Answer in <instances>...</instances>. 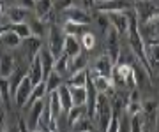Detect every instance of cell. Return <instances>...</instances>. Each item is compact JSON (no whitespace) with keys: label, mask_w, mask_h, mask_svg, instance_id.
Returning a JSON list of instances; mask_svg holds the SVG:
<instances>
[{"label":"cell","mask_w":159,"mask_h":132,"mask_svg":"<svg viewBox=\"0 0 159 132\" xmlns=\"http://www.w3.org/2000/svg\"><path fill=\"white\" fill-rule=\"evenodd\" d=\"M111 85L113 86H120V88H129V90H134L138 85L136 79V70L133 65L129 63H117L113 67V72H111Z\"/></svg>","instance_id":"obj_1"},{"label":"cell","mask_w":159,"mask_h":132,"mask_svg":"<svg viewBox=\"0 0 159 132\" xmlns=\"http://www.w3.org/2000/svg\"><path fill=\"white\" fill-rule=\"evenodd\" d=\"M133 11L136 14V19L140 25L147 23L152 18L159 16V6L156 2H152V0H136Z\"/></svg>","instance_id":"obj_2"},{"label":"cell","mask_w":159,"mask_h":132,"mask_svg":"<svg viewBox=\"0 0 159 132\" xmlns=\"http://www.w3.org/2000/svg\"><path fill=\"white\" fill-rule=\"evenodd\" d=\"M64 42H66V35H62V28L51 25L48 34V51L53 55L55 60L64 53Z\"/></svg>","instance_id":"obj_3"},{"label":"cell","mask_w":159,"mask_h":132,"mask_svg":"<svg viewBox=\"0 0 159 132\" xmlns=\"http://www.w3.org/2000/svg\"><path fill=\"white\" fill-rule=\"evenodd\" d=\"M104 40H106V44H104V49H106V57H110V60L117 65L119 63V34H117V30L113 27H110L106 32H104Z\"/></svg>","instance_id":"obj_4"},{"label":"cell","mask_w":159,"mask_h":132,"mask_svg":"<svg viewBox=\"0 0 159 132\" xmlns=\"http://www.w3.org/2000/svg\"><path fill=\"white\" fill-rule=\"evenodd\" d=\"M94 7L104 14H110V12H127L131 9V4L127 0H96Z\"/></svg>","instance_id":"obj_5"},{"label":"cell","mask_w":159,"mask_h":132,"mask_svg":"<svg viewBox=\"0 0 159 132\" xmlns=\"http://www.w3.org/2000/svg\"><path fill=\"white\" fill-rule=\"evenodd\" d=\"M32 90H34V85H32V81H30L29 76H25L23 81L20 83V86H18L14 97H12V99H14V104H16L18 108H25V106H27Z\"/></svg>","instance_id":"obj_6"},{"label":"cell","mask_w":159,"mask_h":132,"mask_svg":"<svg viewBox=\"0 0 159 132\" xmlns=\"http://www.w3.org/2000/svg\"><path fill=\"white\" fill-rule=\"evenodd\" d=\"M140 34H142L145 44H148V42H159V16L152 18L147 23L140 25Z\"/></svg>","instance_id":"obj_7"},{"label":"cell","mask_w":159,"mask_h":132,"mask_svg":"<svg viewBox=\"0 0 159 132\" xmlns=\"http://www.w3.org/2000/svg\"><path fill=\"white\" fill-rule=\"evenodd\" d=\"M43 111H44V99L43 100H37V102L29 109V118H27V125H29L30 132H34L39 129L41 125V118H43Z\"/></svg>","instance_id":"obj_8"},{"label":"cell","mask_w":159,"mask_h":132,"mask_svg":"<svg viewBox=\"0 0 159 132\" xmlns=\"http://www.w3.org/2000/svg\"><path fill=\"white\" fill-rule=\"evenodd\" d=\"M21 46H23V51H25V58H27L29 65L32 63V60H34V58L41 53V49H43L41 39H39V37H35V35H32V37H29V39H25V40L21 42Z\"/></svg>","instance_id":"obj_9"},{"label":"cell","mask_w":159,"mask_h":132,"mask_svg":"<svg viewBox=\"0 0 159 132\" xmlns=\"http://www.w3.org/2000/svg\"><path fill=\"white\" fill-rule=\"evenodd\" d=\"M110 19V25L117 30L119 35H127V28H129V16L125 12H110L106 14Z\"/></svg>","instance_id":"obj_10"},{"label":"cell","mask_w":159,"mask_h":132,"mask_svg":"<svg viewBox=\"0 0 159 132\" xmlns=\"http://www.w3.org/2000/svg\"><path fill=\"white\" fill-rule=\"evenodd\" d=\"M113 67H115V63L110 60V57L101 55V57L94 62V74H96V76H102V78H110V79H111Z\"/></svg>","instance_id":"obj_11"},{"label":"cell","mask_w":159,"mask_h":132,"mask_svg":"<svg viewBox=\"0 0 159 132\" xmlns=\"http://www.w3.org/2000/svg\"><path fill=\"white\" fill-rule=\"evenodd\" d=\"M27 76L30 78V81H32V85L34 86L44 81V70H43V63H41V55H37V57L32 60V63L29 65V72H27Z\"/></svg>","instance_id":"obj_12"},{"label":"cell","mask_w":159,"mask_h":132,"mask_svg":"<svg viewBox=\"0 0 159 132\" xmlns=\"http://www.w3.org/2000/svg\"><path fill=\"white\" fill-rule=\"evenodd\" d=\"M66 18H67V21L71 23H78V25H87L90 23V14L85 11V9H81V7H71L67 11L64 12Z\"/></svg>","instance_id":"obj_13"},{"label":"cell","mask_w":159,"mask_h":132,"mask_svg":"<svg viewBox=\"0 0 159 132\" xmlns=\"http://www.w3.org/2000/svg\"><path fill=\"white\" fill-rule=\"evenodd\" d=\"M14 70H16V60H14V57H12L11 53L0 55V76L9 79Z\"/></svg>","instance_id":"obj_14"},{"label":"cell","mask_w":159,"mask_h":132,"mask_svg":"<svg viewBox=\"0 0 159 132\" xmlns=\"http://www.w3.org/2000/svg\"><path fill=\"white\" fill-rule=\"evenodd\" d=\"M64 55H67L69 58H74L81 55V42L78 37L73 35H66V42H64Z\"/></svg>","instance_id":"obj_15"},{"label":"cell","mask_w":159,"mask_h":132,"mask_svg":"<svg viewBox=\"0 0 159 132\" xmlns=\"http://www.w3.org/2000/svg\"><path fill=\"white\" fill-rule=\"evenodd\" d=\"M7 18L11 25H16V23H25L27 18H29V9H25L21 6H12L7 9Z\"/></svg>","instance_id":"obj_16"},{"label":"cell","mask_w":159,"mask_h":132,"mask_svg":"<svg viewBox=\"0 0 159 132\" xmlns=\"http://www.w3.org/2000/svg\"><path fill=\"white\" fill-rule=\"evenodd\" d=\"M51 9H53V0H35V6H34L35 16L43 19L44 23L50 19Z\"/></svg>","instance_id":"obj_17"},{"label":"cell","mask_w":159,"mask_h":132,"mask_svg":"<svg viewBox=\"0 0 159 132\" xmlns=\"http://www.w3.org/2000/svg\"><path fill=\"white\" fill-rule=\"evenodd\" d=\"M57 93H58V99H60V104H62V111L67 115L69 111L73 109V97H71V90H69V86L64 83L60 88L57 90Z\"/></svg>","instance_id":"obj_18"},{"label":"cell","mask_w":159,"mask_h":132,"mask_svg":"<svg viewBox=\"0 0 159 132\" xmlns=\"http://www.w3.org/2000/svg\"><path fill=\"white\" fill-rule=\"evenodd\" d=\"M46 95H48V93H46V85H44V81H43V83H39V85L34 86V90H32V93H30V99H29V102H27V106H25V109H30L37 100L46 99Z\"/></svg>","instance_id":"obj_19"},{"label":"cell","mask_w":159,"mask_h":132,"mask_svg":"<svg viewBox=\"0 0 159 132\" xmlns=\"http://www.w3.org/2000/svg\"><path fill=\"white\" fill-rule=\"evenodd\" d=\"M69 62H71V58L67 57V55H60V57L55 60V67H53V70L57 72L58 76H62V78H66V76H71V69H69Z\"/></svg>","instance_id":"obj_20"},{"label":"cell","mask_w":159,"mask_h":132,"mask_svg":"<svg viewBox=\"0 0 159 132\" xmlns=\"http://www.w3.org/2000/svg\"><path fill=\"white\" fill-rule=\"evenodd\" d=\"M64 78L62 76H58L55 70L51 72L50 76H48V79H44V85H46V93L50 95V93H53V92H57L58 88L64 85Z\"/></svg>","instance_id":"obj_21"},{"label":"cell","mask_w":159,"mask_h":132,"mask_svg":"<svg viewBox=\"0 0 159 132\" xmlns=\"http://www.w3.org/2000/svg\"><path fill=\"white\" fill-rule=\"evenodd\" d=\"M71 97L74 106H85L87 104V88L85 86H69Z\"/></svg>","instance_id":"obj_22"},{"label":"cell","mask_w":159,"mask_h":132,"mask_svg":"<svg viewBox=\"0 0 159 132\" xmlns=\"http://www.w3.org/2000/svg\"><path fill=\"white\" fill-rule=\"evenodd\" d=\"M48 100H50L51 118L58 120V118H60V113H64V111H62V104H60V99H58V93L57 92L50 93V95H48Z\"/></svg>","instance_id":"obj_23"},{"label":"cell","mask_w":159,"mask_h":132,"mask_svg":"<svg viewBox=\"0 0 159 132\" xmlns=\"http://www.w3.org/2000/svg\"><path fill=\"white\" fill-rule=\"evenodd\" d=\"M83 116H87V108L85 106H73V109L67 113V123L73 127L76 121H80Z\"/></svg>","instance_id":"obj_24"},{"label":"cell","mask_w":159,"mask_h":132,"mask_svg":"<svg viewBox=\"0 0 159 132\" xmlns=\"http://www.w3.org/2000/svg\"><path fill=\"white\" fill-rule=\"evenodd\" d=\"M85 27H87V25H78V23H71V21H67V23L64 25L62 32L66 35H73V37H78V39H80V37L87 32Z\"/></svg>","instance_id":"obj_25"},{"label":"cell","mask_w":159,"mask_h":132,"mask_svg":"<svg viewBox=\"0 0 159 132\" xmlns=\"http://www.w3.org/2000/svg\"><path fill=\"white\" fill-rule=\"evenodd\" d=\"M87 79H89V72L87 70H80L69 76V79L66 85L67 86H87Z\"/></svg>","instance_id":"obj_26"},{"label":"cell","mask_w":159,"mask_h":132,"mask_svg":"<svg viewBox=\"0 0 159 132\" xmlns=\"http://www.w3.org/2000/svg\"><path fill=\"white\" fill-rule=\"evenodd\" d=\"M7 30L14 32V34H16L18 37H21L23 40H25V39H29V37H32V30H30L29 23H16V25H9V27H7Z\"/></svg>","instance_id":"obj_27"},{"label":"cell","mask_w":159,"mask_h":132,"mask_svg":"<svg viewBox=\"0 0 159 132\" xmlns=\"http://www.w3.org/2000/svg\"><path fill=\"white\" fill-rule=\"evenodd\" d=\"M0 42L4 44V46H7V48H18V46H21V42H23V39L21 37H18L14 32H11V30H7L6 34L2 35V39H0Z\"/></svg>","instance_id":"obj_28"},{"label":"cell","mask_w":159,"mask_h":132,"mask_svg":"<svg viewBox=\"0 0 159 132\" xmlns=\"http://www.w3.org/2000/svg\"><path fill=\"white\" fill-rule=\"evenodd\" d=\"M29 27L30 30H32V35H35V37H43L44 35V28H46V23L43 21V19H39L37 16H32V19L29 21Z\"/></svg>","instance_id":"obj_29"},{"label":"cell","mask_w":159,"mask_h":132,"mask_svg":"<svg viewBox=\"0 0 159 132\" xmlns=\"http://www.w3.org/2000/svg\"><path fill=\"white\" fill-rule=\"evenodd\" d=\"M69 69H71V74L80 72V70H87V58L83 57V55H78V57L71 58V62H69Z\"/></svg>","instance_id":"obj_30"},{"label":"cell","mask_w":159,"mask_h":132,"mask_svg":"<svg viewBox=\"0 0 159 132\" xmlns=\"http://www.w3.org/2000/svg\"><path fill=\"white\" fill-rule=\"evenodd\" d=\"M145 49H147V58L150 67L159 65V44H145Z\"/></svg>","instance_id":"obj_31"},{"label":"cell","mask_w":159,"mask_h":132,"mask_svg":"<svg viewBox=\"0 0 159 132\" xmlns=\"http://www.w3.org/2000/svg\"><path fill=\"white\" fill-rule=\"evenodd\" d=\"M129 132H143V116H142V113L136 115V116H131Z\"/></svg>","instance_id":"obj_32"},{"label":"cell","mask_w":159,"mask_h":132,"mask_svg":"<svg viewBox=\"0 0 159 132\" xmlns=\"http://www.w3.org/2000/svg\"><path fill=\"white\" fill-rule=\"evenodd\" d=\"M80 42H81V48H85V49H94V46H96V37H94V34H90V32H85V34L80 37Z\"/></svg>","instance_id":"obj_33"},{"label":"cell","mask_w":159,"mask_h":132,"mask_svg":"<svg viewBox=\"0 0 159 132\" xmlns=\"http://www.w3.org/2000/svg\"><path fill=\"white\" fill-rule=\"evenodd\" d=\"M73 132H90V118L83 116L80 121L73 125Z\"/></svg>","instance_id":"obj_34"},{"label":"cell","mask_w":159,"mask_h":132,"mask_svg":"<svg viewBox=\"0 0 159 132\" xmlns=\"http://www.w3.org/2000/svg\"><path fill=\"white\" fill-rule=\"evenodd\" d=\"M73 4H74V0H55L53 2V7L55 9H58V11H67V9H71L73 7Z\"/></svg>","instance_id":"obj_35"},{"label":"cell","mask_w":159,"mask_h":132,"mask_svg":"<svg viewBox=\"0 0 159 132\" xmlns=\"http://www.w3.org/2000/svg\"><path fill=\"white\" fill-rule=\"evenodd\" d=\"M106 132H120V115H115L111 116V120H110V125L106 129Z\"/></svg>","instance_id":"obj_36"},{"label":"cell","mask_w":159,"mask_h":132,"mask_svg":"<svg viewBox=\"0 0 159 132\" xmlns=\"http://www.w3.org/2000/svg\"><path fill=\"white\" fill-rule=\"evenodd\" d=\"M6 111L7 109L4 106H0V132H6L4 127H6Z\"/></svg>","instance_id":"obj_37"},{"label":"cell","mask_w":159,"mask_h":132,"mask_svg":"<svg viewBox=\"0 0 159 132\" xmlns=\"http://www.w3.org/2000/svg\"><path fill=\"white\" fill-rule=\"evenodd\" d=\"M18 130L20 132H30L29 125H27V121L25 120H20V123H18Z\"/></svg>","instance_id":"obj_38"},{"label":"cell","mask_w":159,"mask_h":132,"mask_svg":"<svg viewBox=\"0 0 159 132\" xmlns=\"http://www.w3.org/2000/svg\"><path fill=\"white\" fill-rule=\"evenodd\" d=\"M35 6V0H21V7L25 9H34Z\"/></svg>","instance_id":"obj_39"},{"label":"cell","mask_w":159,"mask_h":132,"mask_svg":"<svg viewBox=\"0 0 159 132\" xmlns=\"http://www.w3.org/2000/svg\"><path fill=\"white\" fill-rule=\"evenodd\" d=\"M83 4H85V6H89V7H92L94 4H96V0H83Z\"/></svg>","instance_id":"obj_40"},{"label":"cell","mask_w":159,"mask_h":132,"mask_svg":"<svg viewBox=\"0 0 159 132\" xmlns=\"http://www.w3.org/2000/svg\"><path fill=\"white\" fill-rule=\"evenodd\" d=\"M7 32V27H0V39H2V35Z\"/></svg>","instance_id":"obj_41"},{"label":"cell","mask_w":159,"mask_h":132,"mask_svg":"<svg viewBox=\"0 0 159 132\" xmlns=\"http://www.w3.org/2000/svg\"><path fill=\"white\" fill-rule=\"evenodd\" d=\"M154 132H159V115H157V120H156V127H154Z\"/></svg>","instance_id":"obj_42"},{"label":"cell","mask_w":159,"mask_h":132,"mask_svg":"<svg viewBox=\"0 0 159 132\" xmlns=\"http://www.w3.org/2000/svg\"><path fill=\"white\" fill-rule=\"evenodd\" d=\"M2 14H4V7H2V4H0V18H2Z\"/></svg>","instance_id":"obj_43"},{"label":"cell","mask_w":159,"mask_h":132,"mask_svg":"<svg viewBox=\"0 0 159 132\" xmlns=\"http://www.w3.org/2000/svg\"><path fill=\"white\" fill-rule=\"evenodd\" d=\"M0 106H4V104H2V95H0Z\"/></svg>","instance_id":"obj_44"},{"label":"cell","mask_w":159,"mask_h":132,"mask_svg":"<svg viewBox=\"0 0 159 132\" xmlns=\"http://www.w3.org/2000/svg\"><path fill=\"white\" fill-rule=\"evenodd\" d=\"M157 83H159V78H157ZM157 86H159V85H157Z\"/></svg>","instance_id":"obj_45"},{"label":"cell","mask_w":159,"mask_h":132,"mask_svg":"<svg viewBox=\"0 0 159 132\" xmlns=\"http://www.w3.org/2000/svg\"><path fill=\"white\" fill-rule=\"evenodd\" d=\"M53 2H55V0H53Z\"/></svg>","instance_id":"obj_46"}]
</instances>
